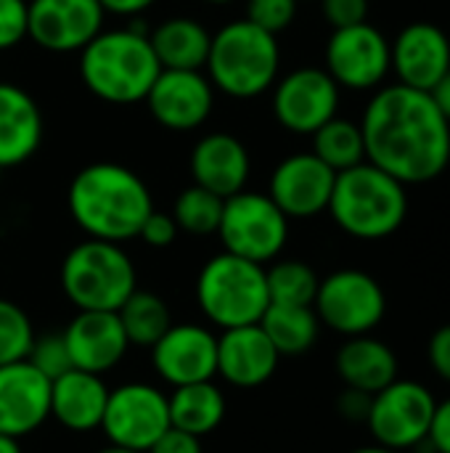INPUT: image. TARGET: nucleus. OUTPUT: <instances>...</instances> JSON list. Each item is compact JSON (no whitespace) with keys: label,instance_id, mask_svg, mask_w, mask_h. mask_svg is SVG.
Returning <instances> with one entry per match:
<instances>
[{"label":"nucleus","instance_id":"f257e3e1","mask_svg":"<svg viewBox=\"0 0 450 453\" xmlns=\"http://www.w3.org/2000/svg\"><path fill=\"white\" fill-rule=\"evenodd\" d=\"M366 162L403 186L430 183L450 162V122L427 90L387 85L374 93L361 119Z\"/></svg>","mask_w":450,"mask_h":453},{"label":"nucleus","instance_id":"f03ea898","mask_svg":"<svg viewBox=\"0 0 450 453\" xmlns=\"http://www.w3.org/2000/svg\"><path fill=\"white\" fill-rule=\"evenodd\" d=\"M66 204L88 239L114 244L138 239L143 220L154 212L149 186L130 167L114 162L82 167L69 183Z\"/></svg>","mask_w":450,"mask_h":453},{"label":"nucleus","instance_id":"7ed1b4c3","mask_svg":"<svg viewBox=\"0 0 450 453\" xmlns=\"http://www.w3.org/2000/svg\"><path fill=\"white\" fill-rule=\"evenodd\" d=\"M159 72L162 66L141 27L98 32L80 50V77L106 104L125 106L146 101Z\"/></svg>","mask_w":450,"mask_h":453},{"label":"nucleus","instance_id":"20e7f679","mask_svg":"<svg viewBox=\"0 0 450 453\" xmlns=\"http://www.w3.org/2000/svg\"><path fill=\"white\" fill-rule=\"evenodd\" d=\"M326 210L347 236L379 242L403 226L408 215V194L398 178L371 162H361L337 173Z\"/></svg>","mask_w":450,"mask_h":453},{"label":"nucleus","instance_id":"39448f33","mask_svg":"<svg viewBox=\"0 0 450 453\" xmlns=\"http://www.w3.org/2000/svg\"><path fill=\"white\" fill-rule=\"evenodd\" d=\"M281 50L276 35L247 19L225 24L210 42L207 77L231 98H255L276 85Z\"/></svg>","mask_w":450,"mask_h":453},{"label":"nucleus","instance_id":"423d86ee","mask_svg":"<svg viewBox=\"0 0 450 453\" xmlns=\"http://www.w3.org/2000/svg\"><path fill=\"white\" fill-rule=\"evenodd\" d=\"M196 303L220 332L260 324L271 305L265 268L231 252L210 257L196 279Z\"/></svg>","mask_w":450,"mask_h":453},{"label":"nucleus","instance_id":"0eeeda50","mask_svg":"<svg viewBox=\"0 0 450 453\" xmlns=\"http://www.w3.org/2000/svg\"><path fill=\"white\" fill-rule=\"evenodd\" d=\"M61 289L77 311L117 313L138 289V276L122 244L85 239L61 263Z\"/></svg>","mask_w":450,"mask_h":453},{"label":"nucleus","instance_id":"6e6552de","mask_svg":"<svg viewBox=\"0 0 450 453\" xmlns=\"http://www.w3.org/2000/svg\"><path fill=\"white\" fill-rule=\"evenodd\" d=\"M217 234L225 252L265 265L276 260L286 247L289 218L268 194L239 191L223 199Z\"/></svg>","mask_w":450,"mask_h":453},{"label":"nucleus","instance_id":"1a4fd4ad","mask_svg":"<svg viewBox=\"0 0 450 453\" xmlns=\"http://www.w3.org/2000/svg\"><path fill=\"white\" fill-rule=\"evenodd\" d=\"M313 311L321 326L342 337H361L371 334L382 324L387 313V297L371 273L342 268L321 279Z\"/></svg>","mask_w":450,"mask_h":453},{"label":"nucleus","instance_id":"9d476101","mask_svg":"<svg viewBox=\"0 0 450 453\" xmlns=\"http://www.w3.org/2000/svg\"><path fill=\"white\" fill-rule=\"evenodd\" d=\"M435 406L438 401L427 385L398 377L371 395L366 425L377 446L403 453L427 443Z\"/></svg>","mask_w":450,"mask_h":453},{"label":"nucleus","instance_id":"9b49d317","mask_svg":"<svg viewBox=\"0 0 450 453\" xmlns=\"http://www.w3.org/2000/svg\"><path fill=\"white\" fill-rule=\"evenodd\" d=\"M170 430L167 393L149 382H125L109 390L101 433L109 446L146 453Z\"/></svg>","mask_w":450,"mask_h":453},{"label":"nucleus","instance_id":"f8f14e48","mask_svg":"<svg viewBox=\"0 0 450 453\" xmlns=\"http://www.w3.org/2000/svg\"><path fill=\"white\" fill-rule=\"evenodd\" d=\"M393 69L390 40L369 21L334 29L326 42V72L339 88L374 90Z\"/></svg>","mask_w":450,"mask_h":453},{"label":"nucleus","instance_id":"ddd939ff","mask_svg":"<svg viewBox=\"0 0 450 453\" xmlns=\"http://www.w3.org/2000/svg\"><path fill=\"white\" fill-rule=\"evenodd\" d=\"M339 85L326 69L302 66L281 77L273 88V114L289 133L313 135L337 117Z\"/></svg>","mask_w":450,"mask_h":453},{"label":"nucleus","instance_id":"4468645a","mask_svg":"<svg viewBox=\"0 0 450 453\" xmlns=\"http://www.w3.org/2000/svg\"><path fill=\"white\" fill-rule=\"evenodd\" d=\"M98 0H29L27 37L50 53L82 50L103 24Z\"/></svg>","mask_w":450,"mask_h":453},{"label":"nucleus","instance_id":"2eb2a0df","mask_svg":"<svg viewBox=\"0 0 450 453\" xmlns=\"http://www.w3.org/2000/svg\"><path fill=\"white\" fill-rule=\"evenodd\" d=\"M151 366L170 388L217 377V334L202 324H172L151 348Z\"/></svg>","mask_w":450,"mask_h":453},{"label":"nucleus","instance_id":"dca6fc26","mask_svg":"<svg viewBox=\"0 0 450 453\" xmlns=\"http://www.w3.org/2000/svg\"><path fill=\"white\" fill-rule=\"evenodd\" d=\"M215 104V88L202 69H162L146 96L151 117L175 133H188L207 122Z\"/></svg>","mask_w":450,"mask_h":453},{"label":"nucleus","instance_id":"f3484780","mask_svg":"<svg viewBox=\"0 0 450 453\" xmlns=\"http://www.w3.org/2000/svg\"><path fill=\"white\" fill-rule=\"evenodd\" d=\"M337 173L324 165L313 151L292 154L271 175L268 196L278 204V210L292 218H316L326 212Z\"/></svg>","mask_w":450,"mask_h":453},{"label":"nucleus","instance_id":"a211bd4d","mask_svg":"<svg viewBox=\"0 0 450 453\" xmlns=\"http://www.w3.org/2000/svg\"><path fill=\"white\" fill-rule=\"evenodd\" d=\"M50 419V380L29 361L0 366V435L21 441Z\"/></svg>","mask_w":450,"mask_h":453},{"label":"nucleus","instance_id":"6ab92c4d","mask_svg":"<svg viewBox=\"0 0 450 453\" xmlns=\"http://www.w3.org/2000/svg\"><path fill=\"white\" fill-rule=\"evenodd\" d=\"M61 337L66 342L72 366L101 377L119 366L130 350L119 316L109 311H77Z\"/></svg>","mask_w":450,"mask_h":453},{"label":"nucleus","instance_id":"aec40b11","mask_svg":"<svg viewBox=\"0 0 450 453\" xmlns=\"http://www.w3.org/2000/svg\"><path fill=\"white\" fill-rule=\"evenodd\" d=\"M390 50L398 82L414 90L430 93L450 69V37L430 21L403 27Z\"/></svg>","mask_w":450,"mask_h":453},{"label":"nucleus","instance_id":"412c9836","mask_svg":"<svg viewBox=\"0 0 450 453\" xmlns=\"http://www.w3.org/2000/svg\"><path fill=\"white\" fill-rule=\"evenodd\" d=\"M278 350L260 324L225 329L217 334V377L231 388L252 390L265 385L278 369Z\"/></svg>","mask_w":450,"mask_h":453},{"label":"nucleus","instance_id":"4be33fe9","mask_svg":"<svg viewBox=\"0 0 450 453\" xmlns=\"http://www.w3.org/2000/svg\"><path fill=\"white\" fill-rule=\"evenodd\" d=\"M191 175L196 186L212 191L220 199H228L247 186L249 151L236 135L207 133L191 151Z\"/></svg>","mask_w":450,"mask_h":453},{"label":"nucleus","instance_id":"5701e85b","mask_svg":"<svg viewBox=\"0 0 450 453\" xmlns=\"http://www.w3.org/2000/svg\"><path fill=\"white\" fill-rule=\"evenodd\" d=\"M109 388L101 374L69 369L50 382V419L69 433L101 430Z\"/></svg>","mask_w":450,"mask_h":453},{"label":"nucleus","instance_id":"b1692460","mask_svg":"<svg viewBox=\"0 0 450 453\" xmlns=\"http://www.w3.org/2000/svg\"><path fill=\"white\" fill-rule=\"evenodd\" d=\"M42 141V114L34 98L13 85L0 82V167L27 162Z\"/></svg>","mask_w":450,"mask_h":453},{"label":"nucleus","instance_id":"393cba45","mask_svg":"<svg viewBox=\"0 0 450 453\" xmlns=\"http://www.w3.org/2000/svg\"><path fill=\"white\" fill-rule=\"evenodd\" d=\"M337 374L345 382V388L361 390V393H379L382 388H387L390 382L398 380V356L395 350L371 337V334H361V337H347L345 345L337 353Z\"/></svg>","mask_w":450,"mask_h":453},{"label":"nucleus","instance_id":"a878e982","mask_svg":"<svg viewBox=\"0 0 450 453\" xmlns=\"http://www.w3.org/2000/svg\"><path fill=\"white\" fill-rule=\"evenodd\" d=\"M149 42L162 69H204L212 35L196 19L175 16L164 19L149 35Z\"/></svg>","mask_w":450,"mask_h":453},{"label":"nucleus","instance_id":"bb28decb","mask_svg":"<svg viewBox=\"0 0 450 453\" xmlns=\"http://www.w3.org/2000/svg\"><path fill=\"white\" fill-rule=\"evenodd\" d=\"M167 409H170V427L204 438L223 425L228 403L223 390L215 385V380H207V382L172 388V393L167 395Z\"/></svg>","mask_w":450,"mask_h":453},{"label":"nucleus","instance_id":"cd10ccee","mask_svg":"<svg viewBox=\"0 0 450 453\" xmlns=\"http://www.w3.org/2000/svg\"><path fill=\"white\" fill-rule=\"evenodd\" d=\"M263 332L278 350V356H305L318 334H321V321L313 311V305H276L271 303L268 311L260 319Z\"/></svg>","mask_w":450,"mask_h":453},{"label":"nucleus","instance_id":"c85d7f7f","mask_svg":"<svg viewBox=\"0 0 450 453\" xmlns=\"http://www.w3.org/2000/svg\"><path fill=\"white\" fill-rule=\"evenodd\" d=\"M119 324L125 329V337L130 342V348H154L159 342V337L172 326V313L167 308V303L154 295V292H143L135 289L122 308L117 311Z\"/></svg>","mask_w":450,"mask_h":453},{"label":"nucleus","instance_id":"c756f323","mask_svg":"<svg viewBox=\"0 0 450 453\" xmlns=\"http://www.w3.org/2000/svg\"><path fill=\"white\" fill-rule=\"evenodd\" d=\"M313 154L329 165L334 173L350 170L361 162H366V146H363V133L361 125L332 117L326 125H321L313 133Z\"/></svg>","mask_w":450,"mask_h":453},{"label":"nucleus","instance_id":"7c9ffc66","mask_svg":"<svg viewBox=\"0 0 450 453\" xmlns=\"http://www.w3.org/2000/svg\"><path fill=\"white\" fill-rule=\"evenodd\" d=\"M268 297L276 305H313L318 292V273L302 260H278L265 271Z\"/></svg>","mask_w":450,"mask_h":453},{"label":"nucleus","instance_id":"2f4dec72","mask_svg":"<svg viewBox=\"0 0 450 453\" xmlns=\"http://www.w3.org/2000/svg\"><path fill=\"white\" fill-rule=\"evenodd\" d=\"M220 215H223V199L196 183L180 191L172 207V220L178 223V231H186L194 236L217 234Z\"/></svg>","mask_w":450,"mask_h":453},{"label":"nucleus","instance_id":"473e14b6","mask_svg":"<svg viewBox=\"0 0 450 453\" xmlns=\"http://www.w3.org/2000/svg\"><path fill=\"white\" fill-rule=\"evenodd\" d=\"M34 337L37 334L24 308L0 297V366L27 361Z\"/></svg>","mask_w":450,"mask_h":453},{"label":"nucleus","instance_id":"72a5a7b5","mask_svg":"<svg viewBox=\"0 0 450 453\" xmlns=\"http://www.w3.org/2000/svg\"><path fill=\"white\" fill-rule=\"evenodd\" d=\"M27 361H29L42 377H48L50 382H53L56 377L66 374L69 369H74V366H72V358H69V350H66V342H64L61 334L34 337Z\"/></svg>","mask_w":450,"mask_h":453},{"label":"nucleus","instance_id":"f704fd0d","mask_svg":"<svg viewBox=\"0 0 450 453\" xmlns=\"http://www.w3.org/2000/svg\"><path fill=\"white\" fill-rule=\"evenodd\" d=\"M297 3L300 0H247V21L271 35H278L294 21Z\"/></svg>","mask_w":450,"mask_h":453},{"label":"nucleus","instance_id":"c9c22d12","mask_svg":"<svg viewBox=\"0 0 450 453\" xmlns=\"http://www.w3.org/2000/svg\"><path fill=\"white\" fill-rule=\"evenodd\" d=\"M27 37V3L0 0V50L19 45Z\"/></svg>","mask_w":450,"mask_h":453},{"label":"nucleus","instance_id":"e433bc0d","mask_svg":"<svg viewBox=\"0 0 450 453\" xmlns=\"http://www.w3.org/2000/svg\"><path fill=\"white\" fill-rule=\"evenodd\" d=\"M321 8L334 29L363 24L369 19V0H321Z\"/></svg>","mask_w":450,"mask_h":453},{"label":"nucleus","instance_id":"4c0bfd02","mask_svg":"<svg viewBox=\"0 0 450 453\" xmlns=\"http://www.w3.org/2000/svg\"><path fill=\"white\" fill-rule=\"evenodd\" d=\"M138 239H141L143 244H149V247L164 250V247H170V244L178 239V223L172 220V215L156 212V210H154V212L143 220V226H141V231H138Z\"/></svg>","mask_w":450,"mask_h":453},{"label":"nucleus","instance_id":"58836bf2","mask_svg":"<svg viewBox=\"0 0 450 453\" xmlns=\"http://www.w3.org/2000/svg\"><path fill=\"white\" fill-rule=\"evenodd\" d=\"M427 358H430L432 372L450 385V324L435 329L427 345Z\"/></svg>","mask_w":450,"mask_h":453},{"label":"nucleus","instance_id":"ea45409f","mask_svg":"<svg viewBox=\"0 0 450 453\" xmlns=\"http://www.w3.org/2000/svg\"><path fill=\"white\" fill-rule=\"evenodd\" d=\"M427 443L432 446V451L435 453H450V398L440 401V403L435 406Z\"/></svg>","mask_w":450,"mask_h":453},{"label":"nucleus","instance_id":"a19ab883","mask_svg":"<svg viewBox=\"0 0 450 453\" xmlns=\"http://www.w3.org/2000/svg\"><path fill=\"white\" fill-rule=\"evenodd\" d=\"M146 453H204L202 451V438L188 435L183 430L170 427Z\"/></svg>","mask_w":450,"mask_h":453},{"label":"nucleus","instance_id":"79ce46f5","mask_svg":"<svg viewBox=\"0 0 450 453\" xmlns=\"http://www.w3.org/2000/svg\"><path fill=\"white\" fill-rule=\"evenodd\" d=\"M337 409L347 422H366L369 409H371V395L353 390V388H345V393L337 401Z\"/></svg>","mask_w":450,"mask_h":453},{"label":"nucleus","instance_id":"37998d69","mask_svg":"<svg viewBox=\"0 0 450 453\" xmlns=\"http://www.w3.org/2000/svg\"><path fill=\"white\" fill-rule=\"evenodd\" d=\"M101 8L106 13H114V16H135V13H143L146 8H151L156 0H98Z\"/></svg>","mask_w":450,"mask_h":453},{"label":"nucleus","instance_id":"c03bdc74","mask_svg":"<svg viewBox=\"0 0 450 453\" xmlns=\"http://www.w3.org/2000/svg\"><path fill=\"white\" fill-rule=\"evenodd\" d=\"M430 96H432V101L438 104V109L446 114V119L450 122V69L438 80V85L430 90Z\"/></svg>","mask_w":450,"mask_h":453},{"label":"nucleus","instance_id":"a18cd8bd","mask_svg":"<svg viewBox=\"0 0 450 453\" xmlns=\"http://www.w3.org/2000/svg\"><path fill=\"white\" fill-rule=\"evenodd\" d=\"M0 453H21V446H19V441L0 435Z\"/></svg>","mask_w":450,"mask_h":453},{"label":"nucleus","instance_id":"49530a36","mask_svg":"<svg viewBox=\"0 0 450 453\" xmlns=\"http://www.w3.org/2000/svg\"><path fill=\"white\" fill-rule=\"evenodd\" d=\"M350 453H400V451H393V449H385V446H363V449H355V451Z\"/></svg>","mask_w":450,"mask_h":453},{"label":"nucleus","instance_id":"de8ad7c7","mask_svg":"<svg viewBox=\"0 0 450 453\" xmlns=\"http://www.w3.org/2000/svg\"><path fill=\"white\" fill-rule=\"evenodd\" d=\"M98 453H141V451H130V449H119V446H106V449H101Z\"/></svg>","mask_w":450,"mask_h":453},{"label":"nucleus","instance_id":"09e8293b","mask_svg":"<svg viewBox=\"0 0 450 453\" xmlns=\"http://www.w3.org/2000/svg\"><path fill=\"white\" fill-rule=\"evenodd\" d=\"M207 3H212V5H225V3H231V0H207Z\"/></svg>","mask_w":450,"mask_h":453},{"label":"nucleus","instance_id":"8fccbe9b","mask_svg":"<svg viewBox=\"0 0 450 453\" xmlns=\"http://www.w3.org/2000/svg\"><path fill=\"white\" fill-rule=\"evenodd\" d=\"M0 178H3V167H0Z\"/></svg>","mask_w":450,"mask_h":453}]
</instances>
